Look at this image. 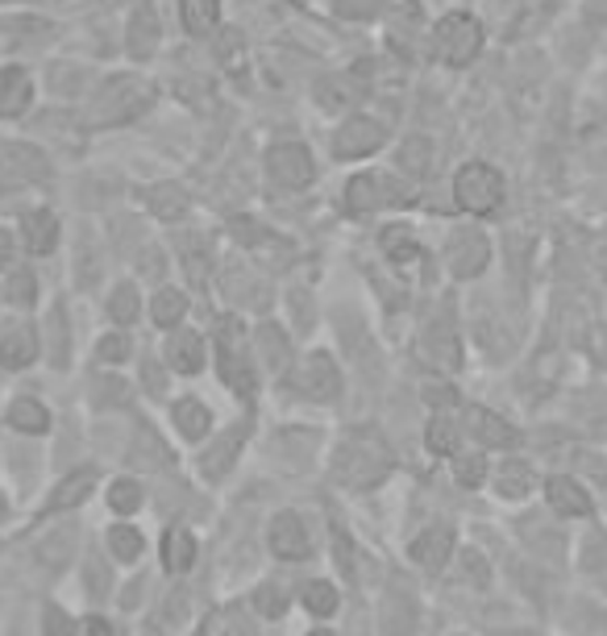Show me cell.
<instances>
[{"label":"cell","mask_w":607,"mask_h":636,"mask_svg":"<svg viewBox=\"0 0 607 636\" xmlns=\"http://www.w3.org/2000/svg\"><path fill=\"white\" fill-rule=\"evenodd\" d=\"M334 483L346 492H371L392 474V450L378 437H346L334 450Z\"/></svg>","instance_id":"cell-1"},{"label":"cell","mask_w":607,"mask_h":636,"mask_svg":"<svg viewBox=\"0 0 607 636\" xmlns=\"http://www.w3.org/2000/svg\"><path fill=\"white\" fill-rule=\"evenodd\" d=\"M454 200H458L462 212L491 217L503 205V175L487 163H466L454 175Z\"/></svg>","instance_id":"cell-2"},{"label":"cell","mask_w":607,"mask_h":636,"mask_svg":"<svg viewBox=\"0 0 607 636\" xmlns=\"http://www.w3.org/2000/svg\"><path fill=\"white\" fill-rule=\"evenodd\" d=\"M482 46V25L470 13H445L433 30V55L450 67H466L475 62Z\"/></svg>","instance_id":"cell-3"},{"label":"cell","mask_w":607,"mask_h":636,"mask_svg":"<svg viewBox=\"0 0 607 636\" xmlns=\"http://www.w3.org/2000/svg\"><path fill=\"white\" fill-rule=\"evenodd\" d=\"M267 175H271L275 187H283V192L308 187L313 184V154H308V146L275 142L271 150H267Z\"/></svg>","instance_id":"cell-4"},{"label":"cell","mask_w":607,"mask_h":636,"mask_svg":"<svg viewBox=\"0 0 607 636\" xmlns=\"http://www.w3.org/2000/svg\"><path fill=\"white\" fill-rule=\"evenodd\" d=\"M491 263V242L482 238L479 229H458L445 246V267L454 279H475L482 275V267Z\"/></svg>","instance_id":"cell-5"},{"label":"cell","mask_w":607,"mask_h":636,"mask_svg":"<svg viewBox=\"0 0 607 636\" xmlns=\"http://www.w3.org/2000/svg\"><path fill=\"white\" fill-rule=\"evenodd\" d=\"M420 354H424V362L437 370H458L462 362V349H458V328H454V316L450 312H441L433 316L424 333H420Z\"/></svg>","instance_id":"cell-6"},{"label":"cell","mask_w":607,"mask_h":636,"mask_svg":"<svg viewBox=\"0 0 607 636\" xmlns=\"http://www.w3.org/2000/svg\"><path fill=\"white\" fill-rule=\"evenodd\" d=\"M383 142H387V129H383L375 117H350V122L334 134V154L350 163V159H366V154H375Z\"/></svg>","instance_id":"cell-7"},{"label":"cell","mask_w":607,"mask_h":636,"mask_svg":"<svg viewBox=\"0 0 607 636\" xmlns=\"http://www.w3.org/2000/svg\"><path fill=\"white\" fill-rule=\"evenodd\" d=\"M147 104L150 88H142L138 80H108L105 92L96 96V122H121V117H133Z\"/></svg>","instance_id":"cell-8"},{"label":"cell","mask_w":607,"mask_h":636,"mask_svg":"<svg viewBox=\"0 0 607 636\" xmlns=\"http://www.w3.org/2000/svg\"><path fill=\"white\" fill-rule=\"evenodd\" d=\"M267 545H271V554L283 557V562H304V557L313 554L308 529H304V520H300L295 512L275 516L271 529H267Z\"/></svg>","instance_id":"cell-9"},{"label":"cell","mask_w":607,"mask_h":636,"mask_svg":"<svg viewBox=\"0 0 607 636\" xmlns=\"http://www.w3.org/2000/svg\"><path fill=\"white\" fill-rule=\"evenodd\" d=\"M300 391L308 395V400H316V404H329V400H337L341 395V370H337V362L329 358V354H308L304 358V367H300Z\"/></svg>","instance_id":"cell-10"},{"label":"cell","mask_w":607,"mask_h":636,"mask_svg":"<svg viewBox=\"0 0 607 636\" xmlns=\"http://www.w3.org/2000/svg\"><path fill=\"white\" fill-rule=\"evenodd\" d=\"M217 349H221V379H225V388H233L237 395H250L254 383H250V367H246V349H242L237 325H221Z\"/></svg>","instance_id":"cell-11"},{"label":"cell","mask_w":607,"mask_h":636,"mask_svg":"<svg viewBox=\"0 0 607 636\" xmlns=\"http://www.w3.org/2000/svg\"><path fill=\"white\" fill-rule=\"evenodd\" d=\"M34 101V80L25 67H0V117L13 122Z\"/></svg>","instance_id":"cell-12"},{"label":"cell","mask_w":607,"mask_h":636,"mask_svg":"<svg viewBox=\"0 0 607 636\" xmlns=\"http://www.w3.org/2000/svg\"><path fill=\"white\" fill-rule=\"evenodd\" d=\"M454 557V533L450 529H441V524H433V529H424V533L412 541V562H417L420 570H445V562Z\"/></svg>","instance_id":"cell-13"},{"label":"cell","mask_w":607,"mask_h":636,"mask_svg":"<svg viewBox=\"0 0 607 636\" xmlns=\"http://www.w3.org/2000/svg\"><path fill=\"white\" fill-rule=\"evenodd\" d=\"M96 478L101 474L96 471H75V474H67L63 483L50 492V499L43 504V516H59V512H71V508H80L87 495L96 492Z\"/></svg>","instance_id":"cell-14"},{"label":"cell","mask_w":607,"mask_h":636,"mask_svg":"<svg viewBox=\"0 0 607 636\" xmlns=\"http://www.w3.org/2000/svg\"><path fill=\"white\" fill-rule=\"evenodd\" d=\"M154 46H159V13L150 4H138L126 25V50L133 59H150Z\"/></svg>","instance_id":"cell-15"},{"label":"cell","mask_w":607,"mask_h":636,"mask_svg":"<svg viewBox=\"0 0 607 636\" xmlns=\"http://www.w3.org/2000/svg\"><path fill=\"white\" fill-rule=\"evenodd\" d=\"M0 159H4V166L17 175V184H46V175H50V166H46V159H43V150H38V146L9 142Z\"/></svg>","instance_id":"cell-16"},{"label":"cell","mask_w":607,"mask_h":636,"mask_svg":"<svg viewBox=\"0 0 607 636\" xmlns=\"http://www.w3.org/2000/svg\"><path fill=\"white\" fill-rule=\"evenodd\" d=\"M466 425H470V432L479 437V446H491V450H512V446H516V429H512L503 416H495V412L470 408L466 412Z\"/></svg>","instance_id":"cell-17"},{"label":"cell","mask_w":607,"mask_h":636,"mask_svg":"<svg viewBox=\"0 0 607 636\" xmlns=\"http://www.w3.org/2000/svg\"><path fill=\"white\" fill-rule=\"evenodd\" d=\"M38 358V333L30 325H13L0 337V367L4 370H25Z\"/></svg>","instance_id":"cell-18"},{"label":"cell","mask_w":607,"mask_h":636,"mask_svg":"<svg viewBox=\"0 0 607 636\" xmlns=\"http://www.w3.org/2000/svg\"><path fill=\"white\" fill-rule=\"evenodd\" d=\"M167 362L179 374H200L205 370V337L196 328H179L167 342Z\"/></svg>","instance_id":"cell-19"},{"label":"cell","mask_w":607,"mask_h":636,"mask_svg":"<svg viewBox=\"0 0 607 636\" xmlns=\"http://www.w3.org/2000/svg\"><path fill=\"white\" fill-rule=\"evenodd\" d=\"M545 499H549V508L558 516H591V495L574 478H562V474L545 483Z\"/></svg>","instance_id":"cell-20"},{"label":"cell","mask_w":607,"mask_h":636,"mask_svg":"<svg viewBox=\"0 0 607 636\" xmlns=\"http://www.w3.org/2000/svg\"><path fill=\"white\" fill-rule=\"evenodd\" d=\"M22 233H25V246L30 254H50L55 242H59V217L50 208H34L22 217Z\"/></svg>","instance_id":"cell-21"},{"label":"cell","mask_w":607,"mask_h":636,"mask_svg":"<svg viewBox=\"0 0 607 636\" xmlns=\"http://www.w3.org/2000/svg\"><path fill=\"white\" fill-rule=\"evenodd\" d=\"M163 566H167L171 575H188L191 566H196V536L184 524H175V529L163 533Z\"/></svg>","instance_id":"cell-22"},{"label":"cell","mask_w":607,"mask_h":636,"mask_svg":"<svg viewBox=\"0 0 607 636\" xmlns=\"http://www.w3.org/2000/svg\"><path fill=\"white\" fill-rule=\"evenodd\" d=\"M171 420H175V429L184 441H205L212 429V412L209 404H200V400H179L175 408H171Z\"/></svg>","instance_id":"cell-23"},{"label":"cell","mask_w":607,"mask_h":636,"mask_svg":"<svg viewBox=\"0 0 607 636\" xmlns=\"http://www.w3.org/2000/svg\"><path fill=\"white\" fill-rule=\"evenodd\" d=\"M9 425H13L17 432H30V437H43V432L50 429V412H46L43 400L22 395V400L9 404Z\"/></svg>","instance_id":"cell-24"},{"label":"cell","mask_w":607,"mask_h":636,"mask_svg":"<svg viewBox=\"0 0 607 636\" xmlns=\"http://www.w3.org/2000/svg\"><path fill=\"white\" fill-rule=\"evenodd\" d=\"M300 603H304V612H308V616L334 620L337 608H341V595H337V587L329 582V578H313V582H304Z\"/></svg>","instance_id":"cell-25"},{"label":"cell","mask_w":607,"mask_h":636,"mask_svg":"<svg viewBox=\"0 0 607 636\" xmlns=\"http://www.w3.org/2000/svg\"><path fill=\"white\" fill-rule=\"evenodd\" d=\"M179 21L191 38H205L221 21V0H179Z\"/></svg>","instance_id":"cell-26"},{"label":"cell","mask_w":607,"mask_h":636,"mask_svg":"<svg viewBox=\"0 0 607 636\" xmlns=\"http://www.w3.org/2000/svg\"><path fill=\"white\" fill-rule=\"evenodd\" d=\"M383 205V184H378V175H354L350 187H346V208L354 212V217H371L378 212Z\"/></svg>","instance_id":"cell-27"},{"label":"cell","mask_w":607,"mask_h":636,"mask_svg":"<svg viewBox=\"0 0 607 636\" xmlns=\"http://www.w3.org/2000/svg\"><path fill=\"white\" fill-rule=\"evenodd\" d=\"M246 425H237L233 432H225L221 441H217V450H209L205 458H200V471L209 474V478H221V474L233 466V458H237V450H242V441H246Z\"/></svg>","instance_id":"cell-28"},{"label":"cell","mask_w":607,"mask_h":636,"mask_svg":"<svg viewBox=\"0 0 607 636\" xmlns=\"http://www.w3.org/2000/svg\"><path fill=\"white\" fill-rule=\"evenodd\" d=\"M533 487H537V474L528 462H503L495 471V492L503 499H524V495H533Z\"/></svg>","instance_id":"cell-29"},{"label":"cell","mask_w":607,"mask_h":636,"mask_svg":"<svg viewBox=\"0 0 607 636\" xmlns=\"http://www.w3.org/2000/svg\"><path fill=\"white\" fill-rule=\"evenodd\" d=\"M316 104L320 108H329V113H341V108H350L358 101V83L350 76H325V80L316 83Z\"/></svg>","instance_id":"cell-30"},{"label":"cell","mask_w":607,"mask_h":636,"mask_svg":"<svg viewBox=\"0 0 607 636\" xmlns=\"http://www.w3.org/2000/svg\"><path fill=\"white\" fill-rule=\"evenodd\" d=\"M184 316H188V300H184V291L163 288L154 300H150V321H154L159 328H179L184 325Z\"/></svg>","instance_id":"cell-31"},{"label":"cell","mask_w":607,"mask_h":636,"mask_svg":"<svg viewBox=\"0 0 607 636\" xmlns=\"http://www.w3.org/2000/svg\"><path fill=\"white\" fill-rule=\"evenodd\" d=\"M167 462V450H163V441L154 437L150 425H138V441L129 446V466H138V471H159Z\"/></svg>","instance_id":"cell-32"},{"label":"cell","mask_w":607,"mask_h":636,"mask_svg":"<svg viewBox=\"0 0 607 636\" xmlns=\"http://www.w3.org/2000/svg\"><path fill=\"white\" fill-rule=\"evenodd\" d=\"M458 420L450 416V412H437L433 420H429V429H424V446H429V453H437V458H445V453H458Z\"/></svg>","instance_id":"cell-33"},{"label":"cell","mask_w":607,"mask_h":636,"mask_svg":"<svg viewBox=\"0 0 607 636\" xmlns=\"http://www.w3.org/2000/svg\"><path fill=\"white\" fill-rule=\"evenodd\" d=\"M105 541H108V554L117 557V562H126V566L147 554V536L138 533L133 524H113L105 533Z\"/></svg>","instance_id":"cell-34"},{"label":"cell","mask_w":607,"mask_h":636,"mask_svg":"<svg viewBox=\"0 0 607 636\" xmlns=\"http://www.w3.org/2000/svg\"><path fill=\"white\" fill-rule=\"evenodd\" d=\"M383 254L396 263V267H404V263H417L420 258V242H417V233L412 229H404V226H392V229H383Z\"/></svg>","instance_id":"cell-35"},{"label":"cell","mask_w":607,"mask_h":636,"mask_svg":"<svg viewBox=\"0 0 607 636\" xmlns=\"http://www.w3.org/2000/svg\"><path fill=\"white\" fill-rule=\"evenodd\" d=\"M147 205L154 217H163V221H179V217L188 212V196H184L175 184H163V187H150Z\"/></svg>","instance_id":"cell-36"},{"label":"cell","mask_w":607,"mask_h":636,"mask_svg":"<svg viewBox=\"0 0 607 636\" xmlns=\"http://www.w3.org/2000/svg\"><path fill=\"white\" fill-rule=\"evenodd\" d=\"M258 342H262V362L271 370H283L288 362H292V346H288V333L283 328H275V325H262L258 328Z\"/></svg>","instance_id":"cell-37"},{"label":"cell","mask_w":607,"mask_h":636,"mask_svg":"<svg viewBox=\"0 0 607 636\" xmlns=\"http://www.w3.org/2000/svg\"><path fill=\"white\" fill-rule=\"evenodd\" d=\"M142 504H147V492L138 487V478H117V483L108 487V508L117 516L142 512Z\"/></svg>","instance_id":"cell-38"},{"label":"cell","mask_w":607,"mask_h":636,"mask_svg":"<svg viewBox=\"0 0 607 636\" xmlns=\"http://www.w3.org/2000/svg\"><path fill=\"white\" fill-rule=\"evenodd\" d=\"M254 608H258V616L279 620L288 612V587H283L279 578H267V582L254 591Z\"/></svg>","instance_id":"cell-39"},{"label":"cell","mask_w":607,"mask_h":636,"mask_svg":"<svg viewBox=\"0 0 607 636\" xmlns=\"http://www.w3.org/2000/svg\"><path fill=\"white\" fill-rule=\"evenodd\" d=\"M399 166L408 175H429V166H433V146H429V138H408V142L399 146Z\"/></svg>","instance_id":"cell-40"},{"label":"cell","mask_w":607,"mask_h":636,"mask_svg":"<svg viewBox=\"0 0 607 636\" xmlns=\"http://www.w3.org/2000/svg\"><path fill=\"white\" fill-rule=\"evenodd\" d=\"M138 312H142V304H138V291H133V284H121V288L108 296V316H113L117 325H133V321H138Z\"/></svg>","instance_id":"cell-41"},{"label":"cell","mask_w":607,"mask_h":636,"mask_svg":"<svg viewBox=\"0 0 607 636\" xmlns=\"http://www.w3.org/2000/svg\"><path fill=\"white\" fill-rule=\"evenodd\" d=\"M126 400H129V388L121 379H113V374H101V379L92 383V408L96 412L113 408V404H126Z\"/></svg>","instance_id":"cell-42"},{"label":"cell","mask_w":607,"mask_h":636,"mask_svg":"<svg viewBox=\"0 0 607 636\" xmlns=\"http://www.w3.org/2000/svg\"><path fill=\"white\" fill-rule=\"evenodd\" d=\"M454 478H458L462 487H482V478H487V458H482L479 450L454 453Z\"/></svg>","instance_id":"cell-43"},{"label":"cell","mask_w":607,"mask_h":636,"mask_svg":"<svg viewBox=\"0 0 607 636\" xmlns=\"http://www.w3.org/2000/svg\"><path fill=\"white\" fill-rule=\"evenodd\" d=\"M329 4H334L337 18L346 21H371L383 9V0H329Z\"/></svg>","instance_id":"cell-44"},{"label":"cell","mask_w":607,"mask_h":636,"mask_svg":"<svg viewBox=\"0 0 607 636\" xmlns=\"http://www.w3.org/2000/svg\"><path fill=\"white\" fill-rule=\"evenodd\" d=\"M50 362L55 367H63L67 362V321H63V309H55L50 312Z\"/></svg>","instance_id":"cell-45"},{"label":"cell","mask_w":607,"mask_h":636,"mask_svg":"<svg viewBox=\"0 0 607 636\" xmlns=\"http://www.w3.org/2000/svg\"><path fill=\"white\" fill-rule=\"evenodd\" d=\"M96 358H101V362H126L129 337L126 333H108V337H101V342H96Z\"/></svg>","instance_id":"cell-46"},{"label":"cell","mask_w":607,"mask_h":636,"mask_svg":"<svg viewBox=\"0 0 607 636\" xmlns=\"http://www.w3.org/2000/svg\"><path fill=\"white\" fill-rule=\"evenodd\" d=\"M34 296H38L34 275H30V270H13V275H9V300H13V304H34Z\"/></svg>","instance_id":"cell-47"},{"label":"cell","mask_w":607,"mask_h":636,"mask_svg":"<svg viewBox=\"0 0 607 636\" xmlns=\"http://www.w3.org/2000/svg\"><path fill=\"white\" fill-rule=\"evenodd\" d=\"M43 633L46 636H75V620L67 616L59 603H50L43 612Z\"/></svg>","instance_id":"cell-48"},{"label":"cell","mask_w":607,"mask_h":636,"mask_svg":"<svg viewBox=\"0 0 607 636\" xmlns=\"http://www.w3.org/2000/svg\"><path fill=\"white\" fill-rule=\"evenodd\" d=\"M138 275H142V279H163V275H167L163 246H147L142 254H138Z\"/></svg>","instance_id":"cell-49"},{"label":"cell","mask_w":607,"mask_h":636,"mask_svg":"<svg viewBox=\"0 0 607 636\" xmlns=\"http://www.w3.org/2000/svg\"><path fill=\"white\" fill-rule=\"evenodd\" d=\"M462 575H466V582H470V587H487L491 570H487V562H482L475 550H462Z\"/></svg>","instance_id":"cell-50"},{"label":"cell","mask_w":607,"mask_h":636,"mask_svg":"<svg viewBox=\"0 0 607 636\" xmlns=\"http://www.w3.org/2000/svg\"><path fill=\"white\" fill-rule=\"evenodd\" d=\"M75 636H113V624H108L105 616H84V620H75Z\"/></svg>","instance_id":"cell-51"},{"label":"cell","mask_w":607,"mask_h":636,"mask_svg":"<svg viewBox=\"0 0 607 636\" xmlns=\"http://www.w3.org/2000/svg\"><path fill=\"white\" fill-rule=\"evenodd\" d=\"M495 636H537V633H528V628H512V633H495Z\"/></svg>","instance_id":"cell-52"},{"label":"cell","mask_w":607,"mask_h":636,"mask_svg":"<svg viewBox=\"0 0 607 636\" xmlns=\"http://www.w3.org/2000/svg\"><path fill=\"white\" fill-rule=\"evenodd\" d=\"M4 516H9V504H4V495H0V520H4Z\"/></svg>","instance_id":"cell-53"},{"label":"cell","mask_w":607,"mask_h":636,"mask_svg":"<svg viewBox=\"0 0 607 636\" xmlns=\"http://www.w3.org/2000/svg\"><path fill=\"white\" fill-rule=\"evenodd\" d=\"M308 636H334V633H329V628H313Z\"/></svg>","instance_id":"cell-54"},{"label":"cell","mask_w":607,"mask_h":636,"mask_svg":"<svg viewBox=\"0 0 607 636\" xmlns=\"http://www.w3.org/2000/svg\"><path fill=\"white\" fill-rule=\"evenodd\" d=\"M0 246H4V238H0Z\"/></svg>","instance_id":"cell-55"},{"label":"cell","mask_w":607,"mask_h":636,"mask_svg":"<svg viewBox=\"0 0 607 636\" xmlns=\"http://www.w3.org/2000/svg\"><path fill=\"white\" fill-rule=\"evenodd\" d=\"M205 636H209V633H205Z\"/></svg>","instance_id":"cell-56"}]
</instances>
